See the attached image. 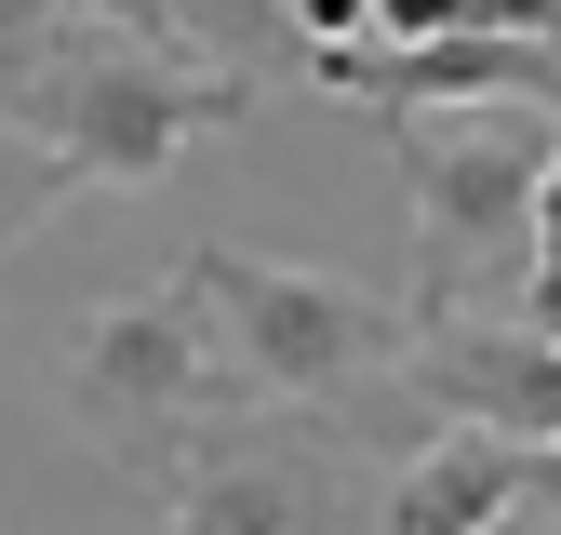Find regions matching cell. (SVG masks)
<instances>
[{"mask_svg": "<svg viewBox=\"0 0 561 535\" xmlns=\"http://www.w3.org/2000/svg\"><path fill=\"white\" fill-rule=\"evenodd\" d=\"M388 174L414 201L401 308L455 321L508 268L535 282V215H548V174H561V94H508V107H468V121H388Z\"/></svg>", "mask_w": 561, "mask_h": 535, "instance_id": "obj_1", "label": "cell"}, {"mask_svg": "<svg viewBox=\"0 0 561 535\" xmlns=\"http://www.w3.org/2000/svg\"><path fill=\"white\" fill-rule=\"evenodd\" d=\"M254 94L267 81H228V67H201L121 14H81L27 81H0V107L67 161V187H161L201 134H241Z\"/></svg>", "mask_w": 561, "mask_h": 535, "instance_id": "obj_2", "label": "cell"}, {"mask_svg": "<svg viewBox=\"0 0 561 535\" xmlns=\"http://www.w3.org/2000/svg\"><path fill=\"white\" fill-rule=\"evenodd\" d=\"M187 282H201V308H215V349H228L241 416H321V401L401 375V349H414V308L375 295V282H347V268L201 241Z\"/></svg>", "mask_w": 561, "mask_h": 535, "instance_id": "obj_3", "label": "cell"}, {"mask_svg": "<svg viewBox=\"0 0 561 535\" xmlns=\"http://www.w3.org/2000/svg\"><path fill=\"white\" fill-rule=\"evenodd\" d=\"M241 416L228 388V349H215V308H201V282L174 268V282H134L81 321V349H67V429H81L107 468H134V482H174L187 442Z\"/></svg>", "mask_w": 561, "mask_h": 535, "instance_id": "obj_4", "label": "cell"}, {"mask_svg": "<svg viewBox=\"0 0 561 535\" xmlns=\"http://www.w3.org/2000/svg\"><path fill=\"white\" fill-rule=\"evenodd\" d=\"M401 401L442 429H481V442H561V334L535 321H495V308H455V321H414L401 349Z\"/></svg>", "mask_w": 561, "mask_h": 535, "instance_id": "obj_5", "label": "cell"}, {"mask_svg": "<svg viewBox=\"0 0 561 535\" xmlns=\"http://www.w3.org/2000/svg\"><path fill=\"white\" fill-rule=\"evenodd\" d=\"M321 522H334V455L308 429L215 416L161 482V535H321Z\"/></svg>", "mask_w": 561, "mask_h": 535, "instance_id": "obj_6", "label": "cell"}, {"mask_svg": "<svg viewBox=\"0 0 561 535\" xmlns=\"http://www.w3.org/2000/svg\"><path fill=\"white\" fill-rule=\"evenodd\" d=\"M321 94H362L375 121H414V107H508V94H561V54L522 41V27H455V41H347V54H308Z\"/></svg>", "mask_w": 561, "mask_h": 535, "instance_id": "obj_7", "label": "cell"}, {"mask_svg": "<svg viewBox=\"0 0 561 535\" xmlns=\"http://www.w3.org/2000/svg\"><path fill=\"white\" fill-rule=\"evenodd\" d=\"M522 509V442H481V429H428L401 455V482L375 509V535H495Z\"/></svg>", "mask_w": 561, "mask_h": 535, "instance_id": "obj_8", "label": "cell"}, {"mask_svg": "<svg viewBox=\"0 0 561 535\" xmlns=\"http://www.w3.org/2000/svg\"><path fill=\"white\" fill-rule=\"evenodd\" d=\"M121 27H148L201 67H228V81H267V67H295L308 81V27H295V0H107Z\"/></svg>", "mask_w": 561, "mask_h": 535, "instance_id": "obj_9", "label": "cell"}, {"mask_svg": "<svg viewBox=\"0 0 561 535\" xmlns=\"http://www.w3.org/2000/svg\"><path fill=\"white\" fill-rule=\"evenodd\" d=\"M54 201H67V161L41 148L14 107H0V254H14V241H41V228H54Z\"/></svg>", "mask_w": 561, "mask_h": 535, "instance_id": "obj_10", "label": "cell"}, {"mask_svg": "<svg viewBox=\"0 0 561 535\" xmlns=\"http://www.w3.org/2000/svg\"><path fill=\"white\" fill-rule=\"evenodd\" d=\"M81 14H107V0H0V81H27V67L81 27Z\"/></svg>", "mask_w": 561, "mask_h": 535, "instance_id": "obj_11", "label": "cell"}, {"mask_svg": "<svg viewBox=\"0 0 561 535\" xmlns=\"http://www.w3.org/2000/svg\"><path fill=\"white\" fill-rule=\"evenodd\" d=\"M522 321L561 334V174H548V215H535V282H522Z\"/></svg>", "mask_w": 561, "mask_h": 535, "instance_id": "obj_12", "label": "cell"}, {"mask_svg": "<svg viewBox=\"0 0 561 535\" xmlns=\"http://www.w3.org/2000/svg\"><path fill=\"white\" fill-rule=\"evenodd\" d=\"M295 27H308V54H347L375 27V0H295Z\"/></svg>", "mask_w": 561, "mask_h": 535, "instance_id": "obj_13", "label": "cell"}, {"mask_svg": "<svg viewBox=\"0 0 561 535\" xmlns=\"http://www.w3.org/2000/svg\"><path fill=\"white\" fill-rule=\"evenodd\" d=\"M522 509H535V522H561V442H535V455H522Z\"/></svg>", "mask_w": 561, "mask_h": 535, "instance_id": "obj_14", "label": "cell"}]
</instances>
